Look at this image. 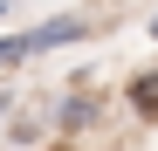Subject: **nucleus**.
<instances>
[{
	"label": "nucleus",
	"mask_w": 158,
	"mask_h": 151,
	"mask_svg": "<svg viewBox=\"0 0 158 151\" xmlns=\"http://www.w3.org/2000/svg\"><path fill=\"white\" fill-rule=\"evenodd\" d=\"M103 117H110V96H89V83H69V89H48V137L55 144H76V137H89L103 131Z\"/></svg>",
	"instance_id": "f257e3e1"
},
{
	"label": "nucleus",
	"mask_w": 158,
	"mask_h": 151,
	"mask_svg": "<svg viewBox=\"0 0 158 151\" xmlns=\"http://www.w3.org/2000/svg\"><path fill=\"white\" fill-rule=\"evenodd\" d=\"M83 35H89V14H41L35 28H14V41H21V62H41V55H55V48L83 41Z\"/></svg>",
	"instance_id": "f03ea898"
},
{
	"label": "nucleus",
	"mask_w": 158,
	"mask_h": 151,
	"mask_svg": "<svg viewBox=\"0 0 158 151\" xmlns=\"http://www.w3.org/2000/svg\"><path fill=\"white\" fill-rule=\"evenodd\" d=\"M124 110L138 117V124H158V69H138L124 83Z\"/></svg>",
	"instance_id": "7ed1b4c3"
},
{
	"label": "nucleus",
	"mask_w": 158,
	"mask_h": 151,
	"mask_svg": "<svg viewBox=\"0 0 158 151\" xmlns=\"http://www.w3.org/2000/svg\"><path fill=\"white\" fill-rule=\"evenodd\" d=\"M14 62H21V41H14V35H0V69H14Z\"/></svg>",
	"instance_id": "20e7f679"
},
{
	"label": "nucleus",
	"mask_w": 158,
	"mask_h": 151,
	"mask_svg": "<svg viewBox=\"0 0 158 151\" xmlns=\"http://www.w3.org/2000/svg\"><path fill=\"white\" fill-rule=\"evenodd\" d=\"M14 103H21V89H0V124L14 117Z\"/></svg>",
	"instance_id": "39448f33"
},
{
	"label": "nucleus",
	"mask_w": 158,
	"mask_h": 151,
	"mask_svg": "<svg viewBox=\"0 0 158 151\" xmlns=\"http://www.w3.org/2000/svg\"><path fill=\"white\" fill-rule=\"evenodd\" d=\"M144 35H151V41H158V7H151V21H144Z\"/></svg>",
	"instance_id": "423d86ee"
},
{
	"label": "nucleus",
	"mask_w": 158,
	"mask_h": 151,
	"mask_svg": "<svg viewBox=\"0 0 158 151\" xmlns=\"http://www.w3.org/2000/svg\"><path fill=\"white\" fill-rule=\"evenodd\" d=\"M14 7H21V0H0V21H7V14H14Z\"/></svg>",
	"instance_id": "0eeeda50"
}]
</instances>
